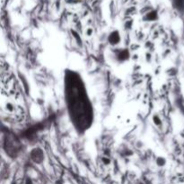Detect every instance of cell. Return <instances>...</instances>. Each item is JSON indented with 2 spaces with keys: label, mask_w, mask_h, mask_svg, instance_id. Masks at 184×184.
Masks as SVG:
<instances>
[{
  "label": "cell",
  "mask_w": 184,
  "mask_h": 184,
  "mask_svg": "<svg viewBox=\"0 0 184 184\" xmlns=\"http://www.w3.org/2000/svg\"><path fill=\"white\" fill-rule=\"evenodd\" d=\"M116 58H117L120 62H124L130 58V51L126 48H119L116 50Z\"/></svg>",
  "instance_id": "5"
},
{
  "label": "cell",
  "mask_w": 184,
  "mask_h": 184,
  "mask_svg": "<svg viewBox=\"0 0 184 184\" xmlns=\"http://www.w3.org/2000/svg\"><path fill=\"white\" fill-rule=\"evenodd\" d=\"M26 184H33L32 181H31V179H27L26 180Z\"/></svg>",
  "instance_id": "10"
},
{
  "label": "cell",
  "mask_w": 184,
  "mask_h": 184,
  "mask_svg": "<svg viewBox=\"0 0 184 184\" xmlns=\"http://www.w3.org/2000/svg\"><path fill=\"white\" fill-rule=\"evenodd\" d=\"M175 7L179 10L184 9V0H173Z\"/></svg>",
  "instance_id": "6"
},
{
  "label": "cell",
  "mask_w": 184,
  "mask_h": 184,
  "mask_svg": "<svg viewBox=\"0 0 184 184\" xmlns=\"http://www.w3.org/2000/svg\"><path fill=\"white\" fill-rule=\"evenodd\" d=\"M164 163H165V161L163 160V158H158V160H157V163H158L159 165H163V164H164Z\"/></svg>",
  "instance_id": "9"
},
{
  "label": "cell",
  "mask_w": 184,
  "mask_h": 184,
  "mask_svg": "<svg viewBox=\"0 0 184 184\" xmlns=\"http://www.w3.org/2000/svg\"><path fill=\"white\" fill-rule=\"evenodd\" d=\"M65 95L71 121L76 130L84 132L92 126L94 112L84 84L75 71L66 73Z\"/></svg>",
  "instance_id": "1"
},
{
  "label": "cell",
  "mask_w": 184,
  "mask_h": 184,
  "mask_svg": "<svg viewBox=\"0 0 184 184\" xmlns=\"http://www.w3.org/2000/svg\"><path fill=\"white\" fill-rule=\"evenodd\" d=\"M3 147L11 157H16L22 151V143L15 135L7 132L3 137Z\"/></svg>",
  "instance_id": "2"
},
{
  "label": "cell",
  "mask_w": 184,
  "mask_h": 184,
  "mask_svg": "<svg viewBox=\"0 0 184 184\" xmlns=\"http://www.w3.org/2000/svg\"><path fill=\"white\" fill-rule=\"evenodd\" d=\"M121 41V37L120 34L118 31H113L110 33L109 37H108V41L110 45L112 46H116L118 45Z\"/></svg>",
  "instance_id": "4"
},
{
  "label": "cell",
  "mask_w": 184,
  "mask_h": 184,
  "mask_svg": "<svg viewBox=\"0 0 184 184\" xmlns=\"http://www.w3.org/2000/svg\"><path fill=\"white\" fill-rule=\"evenodd\" d=\"M153 121H154V123L156 126H161L162 125V120H161V119L159 118L157 115H155L154 117H153Z\"/></svg>",
  "instance_id": "8"
},
{
  "label": "cell",
  "mask_w": 184,
  "mask_h": 184,
  "mask_svg": "<svg viewBox=\"0 0 184 184\" xmlns=\"http://www.w3.org/2000/svg\"><path fill=\"white\" fill-rule=\"evenodd\" d=\"M30 158L35 163H38V164L41 163L45 159L43 150L40 148V147H35V148H33L30 152Z\"/></svg>",
  "instance_id": "3"
},
{
  "label": "cell",
  "mask_w": 184,
  "mask_h": 184,
  "mask_svg": "<svg viewBox=\"0 0 184 184\" xmlns=\"http://www.w3.org/2000/svg\"><path fill=\"white\" fill-rule=\"evenodd\" d=\"M157 18V15H156V13L155 12H152V13H149L148 15H146L145 19L148 20V21H154Z\"/></svg>",
  "instance_id": "7"
}]
</instances>
